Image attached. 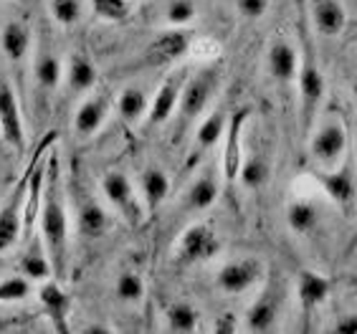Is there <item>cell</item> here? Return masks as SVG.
Listing matches in <instances>:
<instances>
[{
    "label": "cell",
    "mask_w": 357,
    "mask_h": 334,
    "mask_svg": "<svg viewBox=\"0 0 357 334\" xmlns=\"http://www.w3.org/2000/svg\"><path fill=\"white\" fill-rule=\"evenodd\" d=\"M165 321L170 332L190 334L200 329V312L192 307L190 301H172L165 309Z\"/></svg>",
    "instance_id": "30"
},
{
    "label": "cell",
    "mask_w": 357,
    "mask_h": 334,
    "mask_svg": "<svg viewBox=\"0 0 357 334\" xmlns=\"http://www.w3.org/2000/svg\"><path fill=\"white\" fill-rule=\"evenodd\" d=\"M284 309V291L276 284H266L259 296L251 301V307L243 314V329L246 332H274Z\"/></svg>",
    "instance_id": "11"
},
{
    "label": "cell",
    "mask_w": 357,
    "mask_h": 334,
    "mask_svg": "<svg viewBox=\"0 0 357 334\" xmlns=\"http://www.w3.org/2000/svg\"><path fill=\"white\" fill-rule=\"evenodd\" d=\"M335 332L340 334H357V314H344L335 324Z\"/></svg>",
    "instance_id": "39"
},
{
    "label": "cell",
    "mask_w": 357,
    "mask_h": 334,
    "mask_svg": "<svg viewBox=\"0 0 357 334\" xmlns=\"http://www.w3.org/2000/svg\"><path fill=\"white\" fill-rule=\"evenodd\" d=\"M114 294L124 304H142L144 299V279L137 271H122L114 284Z\"/></svg>",
    "instance_id": "32"
},
{
    "label": "cell",
    "mask_w": 357,
    "mask_h": 334,
    "mask_svg": "<svg viewBox=\"0 0 357 334\" xmlns=\"http://www.w3.org/2000/svg\"><path fill=\"white\" fill-rule=\"evenodd\" d=\"M352 96H355V102H357V76H355V82H352Z\"/></svg>",
    "instance_id": "41"
},
{
    "label": "cell",
    "mask_w": 357,
    "mask_h": 334,
    "mask_svg": "<svg viewBox=\"0 0 357 334\" xmlns=\"http://www.w3.org/2000/svg\"><path fill=\"white\" fill-rule=\"evenodd\" d=\"M264 276H266V264L254 256H243V259H234L220 266V271L215 273V287L223 294L238 296V294L251 291L256 284H261Z\"/></svg>",
    "instance_id": "7"
},
{
    "label": "cell",
    "mask_w": 357,
    "mask_h": 334,
    "mask_svg": "<svg viewBox=\"0 0 357 334\" xmlns=\"http://www.w3.org/2000/svg\"><path fill=\"white\" fill-rule=\"evenodd\" d=\"M268 162L266 157L254 155V157H243V165H241L238 180L246 190H261L264 185L268 183Z\"/></svg>",
    "instance_id": "31"
},
{
    "label": "cell",
    "mask_w": 357,
    "mask_h": 334,
    "mask_svg": "<svg viewBox=\"0 0 357 334\" xmlns=\"http://www.w3.org/2000/svg\"><path fill=\"white\" fill-rule=\"evenodd\" d=\"M296 296H299V307H302L304 317L310 319L330 296V279L324 273L302 271L299 273V284H296Z\"/></svg>",
    "instance_id": "25"
},
{
    "label": "cell",
    "mask_w": 357,
    "mask_h": 334,
    "mask_svg": "<svg viewBox=\"0 0 357 334\" xmlns=\"http://www.w3.org/2000/svg\"><path fill=\"white\" fill-rule=\"evenodd\" d=\"M284 215H287L289 231L296 233V236H310V233L317 231V225H319V208L307 198L289 200Z\"/></svg>",
    "instance_id": "28"
},
{
    "label": "cell",
    "mask_w": 357,
    "mask_h": 334,
    "mask_svg": "<svg viewBox=\"0 0 357 334\" xmlns=\"http://www.w3.org/2000/svg\"><path fill=\"white\" fill-rule=\"evenodd\" d=\"M307 10L312 28L324 38H337L347 28V8L342 0H310Z\"/></svg>",
    "instance_id": "19"
},
{
    "label": "cell",
    "mask_w": 357,
    "mask_h": 334,
    "mask_svg": "<svg viewBox=\"0 0 357 334\" xmlns=\"http://www.w3.org/2000/svg\"><path fill=\"white\" fill-rule=\"evenodd\" d=\"M147 109H150V99L139 86L122 89L117 99V112L124 124H139L142 119H147Z\"/></svg>",
    "instance_id": "29"
},
{
    "label": "cell",
    "mask_w": 357,
    "mask_h": 334,
    "mask_svg": "<svg viewBox=\"0 0 357 334\" xmlns=\"http://www.w3.org/2000/svg\"><path fill=\"white\" fill-rule=\"evenodd\" d=\"M109 114V96L107 94H94L86 102L79 104V109L74 114V132L82 139H89L96 132L102 130L104 119Z\"/></svg>",
    "instance_id": "20"
},
{
    "label": "cell",
    "mask_w": 357,
    "mask_h": 334,
    "mask_svg": "<svg viewBox=\"0 0 357 334\" xmlns=\"http://www.w3.org/2000/svg\"><path fill=\"white\" fill-rule=\"evenodd\" d=\"M220 84L218 68L215 66H206L195 71V74H188V82L183 86V94H180V104H178V135L185 127H190L195 119H200V114H206L208 104L213 99L215 89Z\"/></svg>",
    "instance_id": "3"
},
{
    "label": "cell",
    "mask_w": 357,
    "mask_h": 334,
    "mask_svg": "<svg viewBox=\"0 0 357 334\" xmlns=\"http://www.w3.org/2000/svg\"><path fill=\"white\" fill-rule=\"evenodd\" d=\"M38 304H41L43 314L48 317L54 332L59 334H69V314H71V296L63 289L61 279H51L41 281V289H38Z\"/></svg>",
    "instance_id": "14"
},
{
    "label": "cell",
    "mask_w": 357,
    "mask_h": 334,
    "mask_svg": "<svg viewBox=\"0 0 357 334\" xmlns=\"http://www.w3.org/2000/svg\"><path fill=\"white\" fill-rule=\"evenodd\" d=\"M251 107H238L228 114L226 135H223V155H220V172H223V183L231 185L238 183V172L243 165V132H246Z\"/></svg>",
    "instance_id": "6"
},
{
    "label": "cell",
    "mask_w": 357,
    "mask_h": 334,
    "mask_svg": "<svg viewBox=\"0 0 357 334\" xmlns=\"http://www.w3.org/2000/svg\"><path fill=\"white\" fill-rule=\"evenodd\" d=\"M86 332H109V329H107V327H102V324H91V327H86Z\"/></svg>",
    "instance_id": "40"
},
{
    "label": "cell",
    "mask_w": 357,
    "mask_h": 334,
    "mask_svg": "<svg viewBox=\"0 0 357 334\" xmlns=\"http://www.w3.org/2000/svg\"><path fill=\"white\" fill-rule=\"evenodd\" d=\"M198 15V6L195 0H167L165 6V21L172 28H185L195 21Z\"/></svg>",
    "instance_id": "36"
},
{
    "label": "cell",
    "mask_w": 357,
    "mask_h": 334,
    "mask_svg": "<svg viewBox=\"0 0 357 334\" xmlns=\"http://www.w3.org/2000/svg\"><path fill=\"white\" fill-rule=\"evenodd\" d=\"M48 13L59 26L71 28L82 21V0H48Z\"/></svg>",
    "instance_id": "35"
},
{
    "label": "cell",
    "mask_w": 357,
    "mask_h": 334,
    "mask_svg": "<svg viewBox=\"0 0 357 334\" xmlns=\"http://www.w3.org/2000/svg\"><path fill=\"white\" fill-rule=\"evenodd\" d=\"M18 273H23V276L31 281H38V284L54 276V264L48 259L46 245H43L38 233H36L33 238L26 241V251H23L21 259H18Z\"/></svg>",
    "instance_id": "21"
},
{
    "label": "cell",
    "mask_w": 357,
    "mask_h": 334,
    "mask_svg": "<svg viewBox=\"0 0 357 334\" xmlns=\"http://www.w3.org/2000/svg\"><path fill=\"white\" fill-rule=\"evenodd\" d=\"M31 294H33V281L26 279L23 273L8 276V279L0 281V307H3V304H18V301H26Z\"/></svg>",
    "instance_id": "33"
},
{
    "label": "cell",
    "mask_w": 357,
    "mask_h": 334,
    "mask_svg": "<svg viewBox=\"0 0 357 334\" xmlns=\"http://www.w3.org/2000/svg\"><path fill=\"white\" fill-rule=\"evenodd\" d=\"M223 251V241L215 233L211 223H192L180 233L178 245H175V261L180 266H195V264H206L215 259Z\"/></svg>",
    "instance_id": "4"
},
{
    "label": "cell",
    "mask_w": 357,
    "mask_h": 334,
    "mask_svg": "<svg viewBox=\"0 0 357 334\" xmlns=\"http://www.w3.org/2000/svg\"><path fill=\"white\" fill-rule=\"evenodd\" d=\"M63 79H66V86H69L71 94H86L99 82V71L84 51H74L66 66H63Z\"/></svg>",
    "instance_id": "26"
},
{
    "label": "cell",
    "mask_w": 357,
    "mask_h": 334,
    "mask_svg": "<svg viewBox=\"0 0 357 334\" xmlns=\"http://www.w3.org/2000/svg\"><path fill=\"white\" fill-rule=\"evenodd\" d=\"M172 190V183L167 178V172L160 165H147L139 175V198L144 203V211L155 213L160 205L165 203L167 195Z\"/></svg>",
    "instance_id": "22"
},
{
    "label": "cell",
    "mask_w": 357,
    "mask_h": 334,
    "mask_svg": "<svg viewBox=\"0 0 357 334\" xmlns=\"http://www.w3.org/2000/svg\"><path fill=\"white\" fill-rule=\"evenodd\" d=\"M63 178L61 165H59V152L51 150L46 167V185H43V203L41 215H38V228H41V241L46 245L48 259L54 264L56 279H66L69 273V208L63 198Z\"/></svg>",
    "instance_id": "1"
},
{
    "label": "cell",
    "mask_w": 357,
    "mask_h": 334,
    "mask_svg": "<svg viewBox=\"0 0 357 334\" xmlns=\"http://www.w3.org/2000/svg\"><path fill=\"white\" fill-rule=\"evenodd\" d=\"M310 155L322 167H337L347 152V130L342 122L330 119L322 127L312 130L310 135Z\"/></svg>",
    "instance_id": "8"
},
{
    "label": "cell",
    "mask_w": 357,
    "mask_h": 334,
    "mask_svg": "<svg viewBox=\"0 0 357 334\" xmlns=\"http://www.w3.org/2000/svg\"><path fill=\"white\" fill-rule=\"evenodd\" d=\"M0 137L6 139L13 150H26V124H23V112L13 84L0 74Z\"/></svg>",
    "instance_id": "10"
},
{
    "label": "cell",
    "mask_w": 357,
    "mask_h": 334,
    "mask_svg": "<svg viewBox=\"0 0 357 334\" xmlns=\"http://www.w3.org/2000/svg\"><path fill=\"white\" fill-rule=\"evenodd\" d=\"M238 329H241V321H238V317H236L234 312L220 314L218 319H215V324H213V332H218V334H236Z\"/></svg>",
    "instance_id": "38"
},
{
    "label": "cell",
    "mask_w": 357,
    "mask_h": 334,
    "mask_svg": "<svg viewBox=\"0 0 357 334\" xmlns=\"http://www.w3.org/2000/svg\"><path fill=\"white\" fill-rule=\"evenodd\" d=\"M76 231L84 238H102L109 231V215L99 205V200L84 195L82 203L76 205Z\"/></svg>",
    "instance_id": "27"
},
{
    "label": "cell",
    "mask_w": 357,
    "mask_h": 334,
    "mask_svg": "<svg viewBox=\"0 0 357 334\" xmlns=\"http://www.w3.org/2000/svg\"><path fill=\"white\" fill-rule=\"evenodd\" d=\"M102 195L109 200V205L122 215L124 223H130L132 228L142 225L144 220V203L137 195V188L122 170H109L104 172L102 178Z\"/></svg>",
    "instance_id": "5"
},
{
    "label": "cell",
    "mask_w": 357,
    "mask_h": 334,
    "mask_svg": "<svg viewBox=\"0 0 357 334\" xmlns=\"http://www.w3.org/2000/svg\"><path fill=\"white\" fill-rule=\"evenodd\" d=\"M192 33L188 28H170L152 38V43L144 51L147 66H167V63L180 61L190 51Z\"/></svg>",
    "instance_id": "13"
},
{
    "label": "cell",
    "mask_w": 357,
    "mask_h": 334,
    "mask_svg": "<svg viewBox=\"0 0 357 334\" xmlns=\"http://www.w3.org/2000/svg\"><path fill=\"white\" fill-rule=\"evenodd\" d=\"M188 68H172L170 74L165 76V82L160 84L155 96L150 99V109H147V124L150 127H158V124L170 122L175 112H178L180 94H183V86L188 82Z\"/></svg>",
    "instance_id": "12"
},
{
    "label": "cell",
    "mask_w": 357,
    "mask_h": 334,
    "mask_svg": "<svg viewBox=\"0 0 357 334\" xmlns=\"http://www.w3.org/2000/svg\"><path fill=\"white\" fill-rule=\"evenodd\" d=\"M296 91H299V124H302L304 135H310L314 130L317 114L322 109L327 82H324L322 66L317 61L314 46L307 36H304L302 43V63H299V74H296Z\"/></svg>",
    "instance_id": "2"
},
{
    "label": "cell",
    "mask_w": 357,
    "mask_h": 334,
    "mask_svg": "<svg viewBox=\"0 0 357 334\" xmlns=\"http://www.w3.org/2000/svg\"><path fill=\"white\" fill-rule=\"evenodd\" d=\"M218 195H220L218 175L213 170H203L185 188V208L190 213H203L208 208H213Z\"/></svg>",
    "instance_id": "23"
},
{
    "label": "cell",
    "mask_w": 357,
    "mask_h": 334,
    "mask_svg": "<svg viewBox=\"0 0 357 334\" xmlns=\"http://www.w3.org/2000/svg\"><path fill=\"white\" fill-rule=\"evenodd\" d=\"M317 180L327 192V198L342 211H352L357 203V178L350 165H337V167H322L317 172Z\"/></svg>",
    "instance_id": "15"
},
{
    "label": "cell",
    "mask_w": 357,
    "mask_h": 334,
    "mask_svg": "<svg viewBox=\"0 0 357 334\" xmlns=\"http://www.w3.org/2000/svg\"><path fill=\"white\" fill-rule=\"evenodd\" d=\"M31 46H33V33H31L28 23L8 21L0 28V51L6 54L10 63L26 61L28 54H31Z\"/></svg>",
    "instance_id": "24"
},
{
    "label": "cell",
    "mask_w": 357,
    "mask_h": 334,
    "mask_svg": "<svg viewBox=\"0 0 357 334\" xmlns=\"http://www.w3.org/2000/svg\"><path fill=\"white\" fill-rule=\"evenodd\" d=\"M299 51L294 43H289L287 38H274L268 43L266 51V71L279 86H291L296 84V74H299Z\"/></svg>",
    "instance_id": "17"
},
{
    "label": "cell",
    "mask_w": 357,
    "mask_h": 334,
    "mask_svg": "<svg viewBox=\"0 0 357 334\" xmlns=\"http://www.w3.org/2000/svg\"><path fill=\"white\" fill-rule=\"evenodd\" d=\"M63 82V61L61 56L56 54L54 41L43 36L38 48H36L33 56V84H36V94L41 96L43 102H51L54 94L59 91Z\"/></svg>",
    "instance_id": "9"
},
{
    "label": "cell",
    "mask_w": 357,
    "mask_h": 334,
    "mask_svg": "<svg viewBox=\"0 0 357 334\" xmlns=\"http://www.w3.org/2000/svg\"><path fill=\"white\" fill-rule=\"evenodd\" d=\"M23 192H26V172L18 180V185L10 190L6 203L0 205V256L6 251H10L23 238V223H21Z\"/></svg>",
    "instance_id": "16"
},
{
    "label": "cell",
    "mask_w": 357,
    "mask_h": 334,
    "mask_svg": "<svg viewBox=\"0 0 357 334\" xmlns=\"http://www.w3.org/2000/svg\"><path fill=\"white\" fill-rule=\"evenodd\" d=\"M130 3L132 0H89L91 13L99 21L107 23H122L130 18Z\"/></svg>",
    "instance_id": "34"
},
{
    "label": "cell",
    "mask_w": 357,
    "mask_h": 334,
    "mask_svg": "<svg viewBox=\"0 0 357 334\" xmlns=\"http://www.w3.org/2000/svg\"><path fill=\"white\" fill-rule=\"evenodd\" d=\"M226 124L228 114L223 109H213L211 114H206V119H200V124L195 127V135L190 139V147H188V165L200 162L208 152L213 150L226 135Z\"/></svg>",
    "instance_id": "18"
},
{
    "label": "cell",
    "mask_w": 357,
    "mask_h": 334,
    "mask_svg": "<svg viewBox=\"0 0 357 334\" xmlns=\"http://www.w3.org/2000/svg\"><path fill=\"white\" fill-rule=\"evenodd\" d=\"M268 6H271V0H236V10H238L243 18H248V21L264 18Z\"/></svg>",
    "instance_id": "37"
}]
</instances>
